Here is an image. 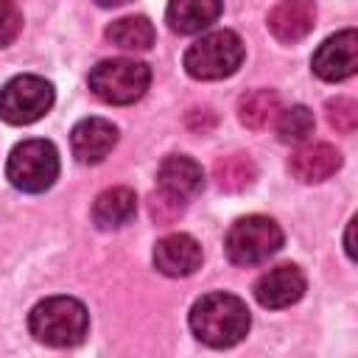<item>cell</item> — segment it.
<instances>
[{"instance_id":"obj_1","label":"cell","mask_w":358,"mask_h":358,"mask_svg":"<svg viewBox=\"0 0 358 358\" xmlns=\"http://www.w3.org/2000/svg\"><path fill=\"white\" fill-rule=\"evenodd\" d=\"M249 308L235 294H207L190 308V330L207 347H232L249 333Z\"/></svg>"},{"instance_id":"obj_2","label":"cell","mask_w":358,"mask_h":358,"mask_svg":"<svg viewBox=\"0 0 358 358\" xmlns=\"http://www.w3.org/2000/svg\"><path fill=\"white\" fill-rule=\"evenodd\" d=\"M28 327L34 338L48 347H76L87 336L90 316L87 308L73 296H48L34 305Z\"/></svg>"},{"instance_id":"obj_3","label":"cell","mask_w":358,"mask_h":358,"mask_svg":"<svg viewBox=\"0 0 358 358\" xmlns=\"http://www.w3.org/2000/svg\"><path fill=\"white\" fill-rule=\"evenodd\" d=\"M151 84V70L148 64L137 59H103L92 67L90 73V90L98 101L112 103V106H126L134 103L145 95Z\"/></svg>"},{"instance_id":"obj_4","label":"cell","mask_w":358,"mask_h":358,"mask_svg":"<svg viewBox=\"0 0 358 358\" xmlns=\"http://www.w3.org/2000/svg\"><path fill=\"white\" fill-rule=\"evenodd\" d=\"M243 62V42L235 31H213L185 50V70L199 81L232 76Z\"/></svg>"},{"instance_id":"obj_5","label":"cell","mask_w":358,"mask_h":358,"mask_svg":"<svg viewBox=\"0 0 358 358\" xmlns=\"http://www.w3.org/2000/svg\"><path fill=\"white\" fill-rule=\"evenodd\" d=\"M227 257L235 266H257L282 246V229L268 215L238 218L227 232Z\"/></svg>"},{"instance_id":"obj_6","label":"cell","mask_w":358,"mask_h":358,"mask_svg":"<svg viewBox=\"0 0 358 358\" xmlns=\"http://www.w3.org/2000/svg\"><path fill=\"white\" fill-rule=\"evenodd\" d=\"M6 176L22 193H42L59 176V151L48 140H22L8 157Z\"/></svg>"},{"instance_id":"obj_7","label":"cell","mask_w":358,"mask_h":358,"mask_svg":"<svg viewBox=\"0 0 358 358\" xmlns=\"http://www.w3.org/2000/svg\"><path fill=\"white\" fill-rule=\"evenodd\" d=\"M53 106V87L39 76H14L0 90V117L11 126H28Z\"/></svg>"},{"instance_id":"obj_8","label":"cell","mask_w":358,"mask_h":358,"mask_svg":"<svg viewBox=\"0 0 358 358\" xmlns=\"http://www.w3.org/2000/svg\"><path fill=\"white\" fill-rule=\"evenodd\" d=\"M358 67V36L352 28L324 39L313 53V73L322 81H344Z\"/></svg>"},{"instance_id":"obj_9","label":"cell","mask_w":358,"mask_h":358,"mask_svg":"<svg viewBox=\"0 0 358 358\" xmlns=\"http://www.w3.org/2000/svg\"><path fill=\"white\" fill-rule=\"evenodd\" d=\"M302 294H305V274L294 263L274 266L255 282V296L263 308H288L299 302Z\"/></svg>"},{"instance_id":"obj_10","label":"cell","mask_w":358,"mask_h":358,"mask_svg":"<svg viewBox=\"0 0 358 358\" xmlns=\"http://www.w3.org/2000/svg\"><path fill=\"white\" fill-rule=\"evenodd\" d=\"M157 185H159V193H165L176 201H187L201 193L204 171L196 159H190L185 154H171L162 159V165L157 171Z\"/></svg>"},{"instance_id":"obj_11","label":"cell","mask_w":358,"mask_h":358,"mask_svg":"<svg viewBox=\"0 0 358 358\" xmlns=\"http://www.w3.org/2000/svg\"><path fill=\"white\" fill-rule=\"evenodd\" d=\"M154 266L165 277H187L201 266V246L185 232L165 235L154 246Z\"/></svg>"},{"instance_id":"obj_12","label":"cell","mask_w":358,"mask_h":358,"mask_svg":"<svg viewBox=\"0 0 358 358\" xmlns=\"http://www.w3.org/2000/svg\"><path fill=\"white\" fill-rule=\"evenodd\" d=\"M117 143V126L103 117H84L70 131V145L78 162H101Z\"/></svg>"},{"instance_id":"obj_13","label":"cell","mask_w":358,"mask_h":358,"mask_svg":"<svg viewBox=\"0 0 358 358\" xmlns=\"http://www.w3.org/2000/svg\"><path fill=\"white\" fill-rule=\"evenodd\" d=\"M288 168L305 185L324 182L341 168V151L330 143H308L291 154Z\"/></svg>"},{"instance_id":"obj_14","label":"cell","mask_w":358,"mask_h":358,"mask_svg":"<svg viewBox=\"0 0 358 358\" xmlns=\"http://www.w3.org/2000/svg\"><path fill=\"white\" fill-rule=\"evenodd\" d=\"M316 8L310 0H282L268 14V31L280 42H299L313 31Z\"/></svg>"},{"instance_id":"obj_15","label":"cell","mask_w":358,"mask_h":358,"mask_svg":"<svg viewBox=\"0 0 358 358\" xmlns=\"http://www.w3.org/2000/svg\"><path fill=\"white\" fill-rule=\"evenodd\" d=\"M221 14V0H171L168 3V25L176 34H199L210 28Z\"/></svg>"},{"instance_id":"obj_16","label":"cell","mask_w":358,"mask_h":358,"mask_svg":"<svg viewBox=\"0 0 358 358\" xmlns=\"http://www.w3.org/2000/svg\"><path fill=\"white\" fill-rule=\"evenodd\" d=\"M137 213V196L129 187H109L92 204V221L101 229H117L129 224Z\"/></svg>"},{"instance_id":"obj_17","label":"cell","mask_w":358,"mask_h":358,"mask_svg":"<svg viewBox=\"0 0 358 358\" xmlns=\"http://www.w3.org/2000/svg\"><path fill=\"white\" fill-rule=\"evenodd\" d=\"M280 112H282V106H280V95L274 90H255V92L243 95L241 103H238L241 123L246 129H255V131L268 129L277 120Z\"/></svg>"},{"instance_id":"obj_18","label":"cell","mask_w":358,"mask_h":358,"mask_svg":"<svg viewBox=\"0 0 358 358\" xmlns=\"http://www.w3.org/2000/svg\"><path fill=\"white\" fill-rule=\"evenodd\" d=\"M106 39L123 50H148L154 45V25L145 17H120L106 28Z\"/></svg>"},{"instance_id":"obj_19","label":"cell","mask_w":358,"mask_h":358,"mask_svg":"<svg viewBox=\"0 0 358 358\" xmlns=\"http://www.w3.org/2000/svg\"><path fill=\"white\" fill-rule=\"evenodd\" d=\"M255 173H257L255 171V162L246 154H229V157L215 159V165H213V179L227 193L246 190L255 182Z\"/></svg>"},{"instance_id":"obj_20","label":"cell","mask_w":358,"mask_h":358,"mask_svg":"<svg viewBox=\"0 0 358 358\" xmlns=\"http://www.w3.org/2000/svg\"><path fill=\"white\" fill-rule=\"evenodd\" d=\"M274 123H277V134L282 143H302L313 134V112L302 103L282 109Z\"/></svg>"},{"instance_id":"obj_21","label":"cell","mask_w":358,"mask_h":358,"mask_svg":"<svg viewBox=\"0 0 358 358\" xmlns=\"http://www.w3.org/2000/svg\"><path fill=\"white\" fill-rule=\"evenodd\" d=\"M324 112H327V123L336 131H341V134L355 131V126H358V106H355L352 98H333V101H327Z\"/></svg>"},{"instance_id":"obj_22","label":"cell","mask_w":358,"mask_h":358,"mask_svg":"<svg viewBox=\"0 0 358 358\" xmlns=\"http://www.w3.org/2000/svg\"><path fill=\"white\" fill-rule=\"evenodd\" d=\"M22 31V14L14 0H0V48H8Z\"/></svg>"},{"instance_id":"obj_23","label":"cell","mask_w":358,"mask_h":358,"mask_svg":"<svg viewBox=\"0 0 358 358\" xmlns=\"http://www.w3.org/2000/svg\"><path fill=\"white\" fill-rule=\"evenodd\" d=\"M182 207H185V201H176V199H171L165 193H154L151 196V215L157 218V224H171L173 218L182 215Z\"/></svg>"},{"instance_id":"obj_24","label":"cell","mask_w":358,"mask_h":358,"mask_svg":"<svg viewBox=\"0 0 358 358\" xmlns=\"http://www.w3.org/2000/svg\"><path fill=\"white\" fill-rule=\"evenodd\" d=\"M352 229H355V218L350 221V227H347V255L350 257H355V246H352Z\"/></svg>"},{"instance_id":"obj_25","label":"cell","mask_w":358,"mask_h":358,"mask_svg":"<svg viewBox=\"0 0 358 358\" xmlns=\"http://www.w3.org/2000/svg\"><path fill=\"white\" fill-rule=\"evenodd\" d=\"M98 6H103V8H112V6H123V3H129V0H95Z\"/></svg>"}]
</instances>
